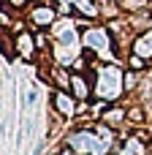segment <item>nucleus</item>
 <instances>
[{
  "label": "nucleus",
  "mask_w": 152,
  "mask_h": 155,
  "mask_svg": "<svg viewBox=\"0 0 152 155\" xmlns=\"http://www.w3.org/2000/svg\"><path fill=\"white\" fill-rule=\"evenodd\" d=\"M117 3H120V8H122V11H131V14L150 8V0H117Z\"/></svg>",
  "instance_id": "9b49d317"
},
{
  "label": "nucleus",
  "mask_w": 152,
  "mask_h": 155,
  "mask_svg": "<svg viewBox=\"0 0 152 155\" xmlns=\"http://www.w3.org/2000/svg\"><path fill=\"white\" fill-rule=\"evenodd\" d=\"M14 49H16V54H22L27 63H33L35 60V54H38V49H35V35H30V33H16L14 35Z\"/></svg>",
  "instance_id": "20e7f679"
},
{
  "label": "nucleus",
  "mask_w": 152,
  "mask_h": 155,
  "mask_svg": "<svg viewBox=\"0 0 152 155\" xmlns=\"http://www.w3.org/2000/svg\"><path fill=\"white\" fill-rule=\"evenodd\" d=\"M79 57L84 60V65H87V68H95V65H98V49H92V46H84Z\"/></svg>",
  "instance_id": "f8f14e48"
},
{
  "label": "nucleus",
  "mask_w": 152,
  "mask_h": 155,
  "mask_svg": "<svg viewBox=\"0 0 152 155\" xmlns=\"http://www.w3.org/2000/svg\"><path fill=\"white\" fill-rule=\"evenodd\" d=\"M147 30H152V14H150V19H147Z\"/></svg>",
  "instance_id": "ddd939ff"
},
{
  "label": "nucleus",
  "mask_w": 152,
  "mask_h": 155,
  "mask_svg": "<svg viewBox=\"0 0 152 155\" xmlns=\"http://www.w3.org/2000/svg\"><path fill=\"white\" fill-rule=\"evenodd\" d=\"M133 52L141 54V57H152V30H144V33L136 35V41H133Z\"/></svg>",
  "instance_id": "0eeeda50"
},
{
  "label": "nucleus",
  "mask_w": 152,
  "mask_h": 155,
  "mask_svg": "<svg viewBox=\"0 0 152 155\" xmlns=\"http://www.w3.org/2000/svg\"><path fill=\"white\" fill-rule=\"evenodd\" d=\"M57 19H60V14H57L54 0H38L27 11V27H33V30H49L57 25Z\"/></svg>",
  "instance_id": "f257e3e1"
},
{
  "label": "nucleus",
  "mask_w": 152,
  "mask_h": 155,
  "mask_svg": "<svg viewBox=\"0 0 152 155\" xmlns=\"http://www.w3.org/2000/svg\"><path fill=\"white\" fill-rule=\"evenodd\" d=\"M147 109L141 106V104H131L128 106V125L131 128H139V125H147Z\"/></svg>",
  "instance_id": "6e6552de"
},
{
  "label": "nucleus",
  "mask_w": 152,
  "mask_h": 155,
  "mask_svg": "<svg viewBox=\"0 0 152 155\" xmlns=\"http://www.w3.org/2000/svg\"><path fill=\"white\" fill-rule=\"evenodd\" d=\"M101 123H106V125H112V128H122V125H128V106L125 104H120V101H114V104H109L106 106V112L101 114Z\"/></svg>",
  "instance_id": "7ed1b4c3"
},
{
  "label": "nucleus",
  "mask_w": 152,
  "mask_h": 155,
  "mask_svg": "<svg viewBox=\"0 0 152 155\" xmlns=\"http://www.w3.org/2000/svg\"><path fill=\"white\" fill-rule=\"evenodd\" d=\"M71 76H73V71L71 68H65V65H52L49 68V84L54 87V90H71Z\"/></svg>",
  "instance_id": "39448f33"
},
{
  "label": "nucleus",
  "mask_w": 152,
  "mask_h": 155,
  "mask_svg": "<svg viewBox=\"0 0 152 155\" xmlns=\"http://www.w3.org/2000/svg\"><path fill=\"white\" fill-rule=\"evenodd\" d=\"M92 90H95V87H92V82H90L84 74H73V76H71V90H68V93H71L76 101H87V98L92 95Z\"/></svg>",
  "instance_id": "423d86ee"
},
{
  "label": "nucleus",
  "mask_w": 152,
  "mask_h": 155,
  "mask_svg": "<svg viewBox=\"0 0 152 155\" xmlns=\"http://www.w3.org/2000/svg\"><path fill=\"white\" fill-rule=\"evenodd\" d=\"M125 65H128L131 71H139V74L150 68V63H147V57H141V54H136V52H131V54H128V60H125Z\"/></svg>",
  "instance_id": "1a4fd4ad"
},
{
  "label": "nucleus",
  "mask_w": 152,
  "mask_h": 155,
  "mask_svg": "<svg viewBox=\"0 0 152 155\" xmlns=\"http://www.w3.org/2000/svg\"><path fill=\"white\" fill-rule=\"evenodd\" d=\"M122 90H125V93H136V90H139V71H131V68H128V71L122 74Z\"/></svg>",
  "instance_id": "9d476101"
},
{
  "label": "nucleus",
  "mask_w": 152,
  "mask_h": 155,
  "mask_svg": "<svg viewBox=\"0 0 152 155\" xmlns=\"http://www.w3.org/2000/svg\"><path fill=\"white\" fill-rule=\"evenodd\" d=\"M76 98L68 93V90H54L52 93V109L60 114V117H65V120H73L76 117Z\"/></svg>",
  "instance_id": "f03ea898"
}]
</instances>
